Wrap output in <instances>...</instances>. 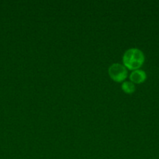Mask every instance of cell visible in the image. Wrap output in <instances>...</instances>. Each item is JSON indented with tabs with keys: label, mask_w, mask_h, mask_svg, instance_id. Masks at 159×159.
I'll list each match as a JSON object with an SVG mask.
<instances>
[{
	"label": "cell",
	"mask_w": 159,
	"mask_h": 159,
	"mask_svg": "<svg viewBox=\"0 0 159 159\" xmlns=\"http://www.w3.org/2000/svg\"><path fill=\"white\" fill-rule=\"evenodd\" d=\"M144 54L140 49L131 48L126 50L123 56V65L130 70L139 69L144 62Z\"/></svg>",
	"instance_id": "1"
},
{
	"label": "cell",
	"mask_w": 159,
	"mask_h": 159,
	"mask_svg": "<svg viewBox=\"0 0 159 159\" xmlns=\"http://www.w3.org/2000/svg\"><path fill=\"white\" fill-rule=\"evenodd\" d=\"M147 79V74L145 71L142 69H136L132 71L129 74V79L132 83H141L143 82Z\"/></svg>",
	"instance_id": "3"
},
{
	"label": "cell",
	"mask_w": 159,
	"mask_h": 159,
	"mask_svg": "<svg viewBox=\"0 0 159 159\" xmlns=\"http://www.w3.org/2000/svg\"><path fill=\"white\" fill-rule=\"evenodd\" d=\"M108 75L115 82H122L128 75V70L123 64L113 63L109 66Z\"/></svg>",
	"instance_id": "2"
},
{
	"label": "cell",
	"mask_w": 159,
	"mask_h": 159,
	"mask_svg": "<svg viewBox=\"0 0 159 159\" xmlns=\"http://www.w3.org/2000/svg\"><path fill=\"white\" fill-rule=\"evenodd\" d=\"M122 89L125 93L131 94V93H132L136 90V87L134 83H132L131 81H125V82L122 83Z\"/></svg>",
	"instance_id": "4"
}]
</instances>
